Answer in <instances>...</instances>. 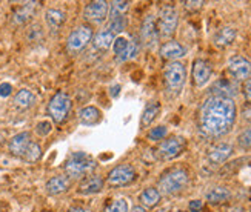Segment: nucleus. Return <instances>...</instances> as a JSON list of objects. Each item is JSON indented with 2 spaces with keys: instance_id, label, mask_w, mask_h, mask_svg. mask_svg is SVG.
I'll return each mask as SVG.
<instances>
[{
  "instance_id": "nucleus-1",
  "label": "nucleus",
  "mask_w": 251,
  "mask_h": 212,
  "mask_svg": "<svg viewBox=\"0 0 251 212\" xmlns=\"http://www.w3.org/2000/svg\"><path fill=\"white\" fill-rule=\"evenodd\" d=\"M237 116L233 98L208 97L199 111V126L210 137H221L231 131Z\"/></svg>"
},
{
  "instance_id": "nucleus-2",
  "label": "nucleus",
  "mask_w": 251,
  "mask_h": 212,
  "mask_svg": "<svg viewBox=\"0 0 251 212\" xmlns=\"http://www.w3.org/2000/svg\"><path fill=\"white\" fill-rule=\"evenodd\" d=\"M188 182H190V175L185 169H182V168L171 169L160 177L159 185H157V191L160 194H167V195L177 194L182 191V189H185Z\"/></svg>"
},
{
  "instance_id": "nucleus-3",
  "label": "nucleus",
  "mask_w": 251,
  "mask_h": 212,
  "mask_svg": "<svg viewBox=\"0 0 251 212\" xmlns=\"http://www.w3.org/2000/svg\"><path fill=\"white\" fill-rule=\"evenodd\" d=\"M96 168V162L86 152H74L65 163V172L71 178H82L93 172Z\"/></svg>"
},
{
  "instance_id": "nucleus-4",
  "label": "nucleus",
  "mask_w": 251,
  "mask_h": 212,
  "mask_svg": "<svg viewBox=\"0 0 251 212\" xmlns=\"http://www.w3.org/2000/svg\"><path fill=\"white\" fill-rule=\"evenodd\" d=\"M187 79V68L180 62H171L163 70V80L170 93L179 94Z\"/></svg>"
},
{
  "instance_id": "nucleus-5",
  "label": "nucleus",
  "mask_w": 251,
  "mask_h": 212,
  "mask_svg": "<svg viewBox=\"0 0 251 212\" xmlns=\"http://www.w3.org/2000/svg\"><path fill=\"white\" fill-rule=\"evenodd\" d=\"M71 111V98L67 93L54 94L48 103V114L56 123H63Z\"/></svg>"
},
{
  "instance_id": "nucleus-6",
  "label": "nucleus",
  "mask_w": 251,
  "mask_h": 212,
  "mask_svg": "<svg viewBox=\"0 0 251 212\" xmlns=\"http://www.w3.org/2000/svg\"><path fill=\"white\" fill-rule=\"evenodd\" d=\"M179 16L177 11L171 5H165L160 11L159 16V24H157V32L160 37H171L174 34V31L177 28Z\"/></svg>"
},
{
  "instance_id": "nucleus-7",
  "label": "nucleus",
  "mask_w": 251,
  "mask_h": 212,
  "mask_svg": "<svg viewBox=\"0 0 251 212\" xmlns=\"http://www.w3.org/2000/svg\"><path fill=\"white\" fill-rule=\"evenodd\" d=\"M91 39H93L91 28L86 25H82L79 28H75L70 34V37L67 40V48L71 52H79L91 42Z\"/></svg>"
},
{
  "instance_id": "nucleus-8",
  "label": "nucleus",
  "mask_w": 251,
  "mask_h": 212,
  "mask_svg": "<svg viewBox=\"0 0 251 212\" xmlns=\"http://www.w3.org/2000/svg\"><path fill=\"white\" fill-rule=\"evenodd\" d=\"M187 148V141L182 137H170L167 140H163L159 144V155L163 160H173L179 157V155L183 152V149Z\"/></svg>"
},
{
  "instance_id": "nucleus-9",
  "label": "nucleus",
  "mask_w": 251,
  "mask_h": 212,
  "mask_svg": "<svg viewBox=\"0 0 251 212\" xmlns=\"http://www.w3.org/2000/svg\"><path fill=\"white\" fill-rule=\"evenodd\" d=\"M136 178V171L131 165H121L116 166V168L108 174V185L111 186H126L131 182H134Z\"/></svg>"
},
{
  "instance_id": "nucleus-10",
  "label": "nucleus",
  "mask_w": 251,
  "mask_h": 212,
  "mask_svg": "<svg viewBox=\"0 0 251 212\" xmlns=\"http://www.w3.org/2000/svg\"><path fill=\"white\" fill-rule=\"evenodd\" d=\"M228 71L236 80H247L251 75V62L242 55H233L228 60Z\"/></svg>"
},
{
  "instance_id": "nucleus-11",
  "label": "nucleus",
  "mask_w": 251,
  "mask_h": 212,
  "mask_svg": "<svg viewBox=\"0 0 251 212\" xmlns=\"http://www.w3.org/2000/svg\"><path fill=\"white\" fill-rule=\"evenodd\" d=\"M108 13H110V3L103 2V0L91 2L85 8V17L90 22H94V24H100V22H103L108 17Z\"/></svg>"
},
{
  "instance_id": "nucleus-12",
  "label": "nucleus",
  "mask_w": 251,
  "mask_h": 212,
  "mask_svg": "<svg viewBox=\"0 0 251 212\" xmlns=\"http://www.w3.org/2000/svg\"><path fill=\"white\" fill-rule=\"evenodd\" d=\"M211 74H213V70H211L208 62H205L202 59L194 60V63H193V80H194L196 86L198 88L205 86L210 82Z\"/></svg>"
},
{
  "instance_id": "nucleus-13",
  "label": "nucleus",
  "mask_w": 251,
  "mask_h": 212,
  "mask_svg": "<svg viewBox=\"0 0 251 212\" xmlns=\"http://www.w3.org/2000/svg\"><path fill=\"white\" fill-rule=\"evenodd\" d=\"M233 154V146L228 143H217L214 144L213 148H210L208 151V162L213 163V165H221L224 162H226L228 159L231 157Z\"/></svg>"
},
{
  "instance_id": "nucleus-14",
  "label": "nucleus",
  "mask_w": 251,
  "mask_h": 212,
  "mask_svg": "<svg viewBox=\"0 0 251 212\" xmlns=\"http://www.w3.org/2000/svg\"><path fill=\"white\" fill-rule=\"evenodd\" d=\"M31 143V136L29 132H20V134H16V136L9 140V152L16 155V157H24L25 151L28 149Z\"/></svg>"
},
{
  "instance_id": "nucleus-15",
  "label": "nucleus",
  "mask_w": 251,
  "mask_h": 212,
  "mask_svg": "<svg viewBox=\"0 0 251 212\" xmlns=\"http://www.w3.org/2000/svg\"><path fill=\"white\" fill-rule=\"evenodd\" d=\"M142 42H144L147 47H152L156 43L157 37H159V32H157V26H156V19L154 16H148L144 24H142Z\"/></svg>"
},
{
  "instance_id": "nucleus-16",
  "label": "nucleus",
  "mask_w": 251,
  "mask_h": 212,
  "mask_svg": "<svg viewBox=\"0 0 251 212\" xmlns=\"http://www.w3.org/2000/svg\"><path fill=\"white\" fill-rule=\"evenodd\" d=\"M187 54V49H185L179 42H167L163 43L160 47V55L163 59L167 60H176V59H180L183 55Z\"/></svg>"
},
{
  "instance_id": "nucleus-17",
  "label": "nucleus",
  "mask_w": 251,
  "mask_h": 212,
  "mask_svg": "<svg viewBox=\"0 0 251 212\" xmlns=\"http://www.w3.org/2000/svg\"><path fill=\"white\" fill-rule=\"evenodd\" d=\"M70 178L68 177H63V175H56V177H51L50 180L47 182V192L51 195H59L68 191L70 188Z\"/></svg>"
},
{
  "instance_id": "nucleus-18",
  "label": "nucleus",
  "mask_w": 251,
  "mask_h": 212,
  "mask_svg": "<svg viewBox=\"0 0 251 212\" xmlns=\"http://www.w3.org/2000/svg\"><path fill=\"white\" fill-rule=\"evenodd\" d=\"M236 36H237V31L234 28H231V26H224V28H221L214 34L213 42H214L216 47L226 48V47H230V45L234 42Z\"/></svg>"
},
{
  "instance_id": "nucleus-19",
  "label": "nucleus",
  "mask_w": 251,
  "mask_h": 212,
  "mask_svg": "<svg viewBox=\"0 0 251 212\" xmlns=\"http://www.w3.org/2000/svg\"><path fill=\"white\" fill-rule=\"evenodd\" d=\"M103 188V180L100 177H88L85 178V180L80 183L79 186V194H83V195H91V194H97L100 192Z\"/></svg>"
},
{
  "instance_id": "nucleus-20",
  "label": "nucleus",
  "mask_w": 251,
  "mask_h": 212,
  "mask_svg": "<svg viewBox=\"0 0 251 212\" xmlns=\"http://www.w3.org/2000/svg\"><path fill=\"white\" fill-rule=\"evenodd\" d=\"M211 94L214 97H226V98H231V95L236 94V86L226 79L222 80H217L213 86H211Z\"/></svg>"
},
{
  "instance_id": "nucleus-21",
  "label": "nucleus",
  "mask_w": 251,
  "mask_h": 212,
  "mask_svg": "<svg viewBox=\"0 0 251 212\" xmlns=\"http://www.w3.org/2000/svg\"><path fill=\"white\" fill-rule=\"evenodd\" d=\"M230 197H231L230 189H226L224 186L213 188L211 191L206 192V200H208V202L213 203V205L224 203V202H226V200H230Z\"/></svg>"
},
{
  "instance_id": "nucleus-22",
  "label": "nucleus",
  "mask_w": 251,
  "mask_h": 212,
  "mask_svg": "<svg viewBox=\"0 0 251 212\" xmlns=\"http://www.w3.org/2000/svg\"><path fill=\"white\" fill-rule=\"evenodd\" d=\"M160 113V103L159 102H151L145 106L144 109V114H142V118H140V123L142 126H150L154 118L157 117V114Z\"/></svg>"
},
{
  "instance_id": "nucleus-23",
  "label": "nucleus",
  "mask_w": 251,
  "mask_h": 212,
  "mask_svg": "<svg viewBox=\"0 0 251 212\" xmlns=\"http://www.w3.org/2000/svg\"><path fill=\"white\" fill-rule=\"evenodd\" d=\"M93 43H94V47L99 49H108L114 43V34L110 29H103L94 36Z\"/></svg>"
},
{
  "instance_id": "nucleus-24",
  "label": "nucleus",
  "mask_w": 251,
  "mask_h": 212,
  "mask_svg": "<svg viewBox=\"0 0 251 212\" xmlns=\"http://www.w3.org/2000/svg\"><path fill=\"white\" fill-rule=\"evenodd\" d=\"M79 120L83 125H94L100 120V111L94 106H86V108L80 109Z\"/></svg>"
},
{
  "instance_id": "nucleus-25",
  "label": "nucleus",
  "mask_w": 251,
  "mask_h": 212,
  "mask_svg": "<svg viewBox=\"0 0 251 212\" xmlns=\"http://www.w3.org/2000/svg\"><path fill=\"white\" fill-rule=\"evenodd\" d=\"M45 20L48 26L52 29V31H57L60 29V26L63 25L65 22V14L62 13L60 9H48L47 14H45Z\"/></svg>"
},
{
  "instance_id": "nucleus-26",
  "label": "nucleus",
  "mask_w": 251,
  "mask_h": 212,
  "mask_svg": "<svg viewBox=\"0 0 251 212\" xmlns=\"http://www.w3.org/2000/svg\"><path fill=\"white\" fill-rule=\"evenodd\" d=\"M34 102H36V97L31 91H28V89H20V91L14 97V105L22 108V109L32 106V105H34Z\"/></svg>"
},
{
  "instance_id": "nucleus-27",
  "label": "nucleus",
  "mask_w": 251,
  "mask_h": 212,
  "mask_svg": "<svg viewBox=\"0 0 251 212\" xmlns=\"http://www.w3.org/2000/svg\"><path fill=\"white\" fill-rule=\"evenodd\" d=\"M37 2H26L22 5L14 14V22L16 24H25V22L32 16V13H34V8H36Z\"/></svg>"
},
{
  "instance_id": "nucleus-28",
  "label": "nucleus",
  "mask_w": 251,
  "mask_h": 212,
  "mask_svg": "<svg viewBox=\"0 0 251 212\" xmlns=\"http://www.w3.org/2000/svg\"><path fill=\"white\" fill-rule=\"evenodd\" d=\"M140 202H142V205L147 206V208L156 206L160 202V192L157 191L156 188H148V189H145V191L140 194Z\"/></svg>"
},
{
  "instance_id": "nucleus-29",
  "label": "nucleus",
  "mask_w": 251,
  "mask_h": 212,
  "mask_svg": "<svg viewBox=\"0 0 251 212\" xmlns=\"http://www.w3.org/2000/svg\"><path fill=\"white\" fill-rule=\"evenodd\" d=\"M40 157H42V149H40V146H39L37 143L31 141V143H29V146H28V149H26L25 154H24V159H25L26 162L32 163V162H37Z\"/></svg>"
},
{
  "instance_id": "nucleus-30",
  "label": "nucleus",
  "mask_w": 251,
  "mask_h": 212,
  "mask_svg": "<svg viewBox=\"0 0 251 212\" xmlns=\"http://www.w3.org/2000/svg\"><path fill=\"white\" fill-rule=\"evenodd\" d=\"M128 45H129V42H128L125 37H117V39H114L113 48H114V54L117 55V59H119V60H121V59L124 57V54L126 52Z\"/></svg>"
},
{
  "instance_id": "nucleus-31",
  "label": "nucleus",
  "mask_w": 251,
  "mask_h": 212,
  "mask_svg": "<svg viewBox=\"0 0 251 212\" xmlns=\"http://www.w3.org/2000/svg\"><path fill=\"white\" fill-rule=\"evenodd\" d=\"M103 212H128V203L125 198H116L105 208Z\"/></svg>"
},
{
  "instance_id": "nucleus-32",
  "label": "nucleus",
  "mask_w": 251,
  "mask_h": 212,
  "mask_svg": "<svg viewBox=\"0 0 251 212\" xmlns=\"http://www.w3.org/2000/svg\"><path fill=\"white\" fill-rule=\"evenodd\" d=\"M237 140H239V144H241L244 149H251V126L247 128L245 131H242Z\"/></svg>"
},
{
  "instance_id": "nucleus-33",
  "label": "nucleus",
  "mask_w": 251,
  "mask_h": 212,
  "mask_svg": "<svg viewBox=\"0 0 251 212\" xmlns=\"http://www.w3.org/2000/svg\"><path fill=\"white\" fill-rule=\"evenodd\" d=\"M165 136H167V128H165V126L152 128V129L148 132V139L152 140V141H159V140H162Z\"/></svg>"
},
{
  "instance_id": "nucleus-34",
  "label": "nucleus",
  "mask_w": 251,
  "mask_h": 212,
  "mask_svg": "<svg viewBox=\"0 0 251 212\" xmlns=\"http://www.w3.org/2000/svg\"><path fill=\"white\" fill-rule=\"evenodd\" d=\"M124 29H125V20H124V17L122 16L113 17L111 24H110V31L113 32V34H114V32H121Z\"/></svg>"
},
{
  "instance_id": "nucleus-35",
  "label": "nucleus",
  "mask_w": 251,
  "mask_h": 212,
  "mask_svg": "<svg viewBox=\"0 0 251 212\" xmlns=\"http://www.w3.org/2000/svg\"><path fill=\"white\" fill-rule=\"evenodd\" d=\"M137 52H139V45H137L136 42H129L128 49H126V52L124 54V57L121 59V62H125V60H129V59H134L136 55H137Z\"/></svg>"
},
{
  "instance_id": "nucleus-36",
  "label": "nucleus",
  "mask_w": 251,
  "mask_h": 212,
  "mask_svg": "<svg viewBox=\"0 0 251 212\" xmlns=\"http://www.w3.org/2000/svg\"><path fill=\"white\" fill-rule=\"evenodd\" d=\"M110 5H111V8H113V17H116V16H122L124 11L128 9L129 2H113V3H110Z\"/></svg>"
},
{
  "instance_id": "nucleus-37",
  "label": "nucleus",
  "mask_w": 251,
  "mask_h": 212,
  "mask_svg": "<svg viewBox=\"0 0 251 212\" xmlns=\"http://www.w3.org/2000/svg\"><path fill=\"white\" fill-rule=\"evenodd\" d=\"M51 129H52V125L50 123V121H40L36 128V132L43 137V136H48V134L51 132Z\"/></svg>"
},
{
  "instance_id": "nucleus-38",
  "label": "nucleus",
  "mask_w": 251,
  "mask_h": 212,
  "mask_svg": "<svg viewBox=\"0 0 251 212\" xmlns=\"http://www.w3.org/2000/svg\"><path fill=\"white\" fill-rule=\"evenodd\" d=\"M11 91H13V86H11L9 83L0 85V97H8L11 94Z\"/></svg>"
},
{
  "instance_id": "nucleus-39",
  "label": "nucleus",
  "mask_w": 251,
  "mask_h": 212,
  "mask_svg": "<svg viewBox=\"0 0 251 212\" xmlns=\"http://www.w3.org/2000/svg\"><path fill=\"white\" fill-rule=\"evenodd\" d=\"M202 208H203V203L201 202V200H193V202H190V211L191 212H199Z\"/></svg>"
},
{
  "instance_id": "nucleus-40",
  "label": "nucleus",
  "mask_w": 251,
  "mask_h": 212,
  "mask_svg": "<svg viewBox=\"0 0 251 212\" xmlns=\"http://www.w3.org/2000/svg\"><path fill=\"white\" fill-rule=\"evenodd\" d=\"M244 94H245V98L251 103V79L247 80L245 86H244Z\"/></svg>"
},
{
  "instance_id": "nucleus-41",
  "label": "nucleus",
  "mask_w": 251,
  "mask_h": 212,
  "mask_svg": "<svg viewBox=\"0 0 251 212\" xmlns=\"http://www.w3.org/2000/svg\"><path fill=\"white\" fill-rule=\"evenodd\" d=\"M183 5H185V8H188V9H199V8H202L203 2H202V0H199V2H185Z\"/></svg>"
},
{
  "instance_id": "nucleus-42",
  "label": "nucleus",
  "mask_w": 251,
  "mask_h": 212,
  "mask_svg": "<svg viewBox=\"0 0 251 212\" xmlns=\"http://www.w3.org/2000/svg\"><path fill=\"white\" fill-rule=\"evenodd\" d=\"M242 116H244V118H245L247 121H251V103H250V105H247V106L244 108Z\"/></svg>"
},
{
  "instance_id": "nucleus-43",
  "label": "nucleus",
  "mask_w": 251,
  "mask_h": 212,
  "mask_svg": "<svg viewBox=\"0 0 251 212\" xmlns=\"http://www.w3.org/2000/svg\"><path fill=\"white\" fill-rule=\"evenodd\" d=\"M68 212H91L90 209H85V208H73Z\"/></svg>"
},
{
  "instance_id": "nucleus-44",
  "label": "nucleus",
  "mask_w": 251,
  "mask_h": 212,
  "mask_svg": "<svg viewBox=\"0 0 251 212\" xmlns=\"http://www.w3.org/2000/svg\"><path fill=\"white\" fill-rule=\"evenodd\" d=\"M119 91H121V86H117V85H116V86H113V88H111V95H113V97H114V95H117V93H119Z\"/></svg>"
},
{
  "instance_id": "nucleus-45",
  "label": "nucleus",
  "mask_w": 251,
  "mask_h": 212,
  "mask_svg": "<svg viewBox=\"0 0 251 212\" xmlns=\"http://www.w3.org/2000/svg\"><path fill=\"white\" fill-rule=\"evenodd\" d=\"M131 212H145V209H144V208H140V206H136Z\"/></svg>"
},
{
  "instance_id": "nucleus-46",
  "label": "nucleus",
  "mask_w": 251,
  "mask_h": 212,
  "mask_svg": "<svg viewBox=\"0 0 251 212\" xmlns=\"http://www.w3.org/2000/svg\"><path fill=\"white\" fill-rule=\"evenodd\" d=\"M228 212H242V209L241 208H233V209H230Z\"/></svg>"
}]
</instances>
